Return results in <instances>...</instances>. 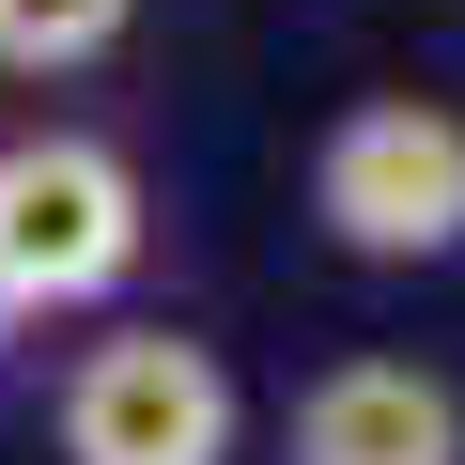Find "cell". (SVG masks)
I'll use <instances>...</instances> for the list:
<instances>
[{
	"instance_id": "cell-2",
	"label": "cell",
	"mask_w": 465,
	"mask_h": 465,
	"mask_svg": "<svg viewBox=\"0 0 465 465\" xmlns=\"http://www.w3.org/2000/svg\"><path fill=\"white\" fill-rule=\"evenodd\" d=\"M140 264V171L109 140H0V311H78Z\"/></svg>"
},
{
	"instance_id": "cell-5",
	"label": "cell",
	"mask_w": 465,
	"mask_h": 465,
	"mask_svg": "<svg viewBox=\"0 0 465 465\" xmlns=\"http://www.w3.org/2000/svg\"><path fill=\"white\" fill-rule=\"evenodd\" d=\"M124 16H140V0H0V63H16V78H78V63L124 47Z\"/></svg>"
},
{
	"instance_id": "cell-1",
	"label": "cell",
	"mask_w": 465,
	"mask_h": 465,
	"mask_svg": "<svg viewBox=\"0 0 465 465\" xmlns=\"http://www.w3.org/2000/svg\"><path fill=\"white\" fill-rule=\"evenodd\" d=\"M311 217L341 232L357 264H450L465 249V124L419 109V94L341 109L326 155H311Z\"/></svg>"
},
{
	"instance_id": "cell-3",
	"label": "cell",
	"mask_w": 465,
	"mask_h": 465,
	"mask_svg": "<svg viewBox=\"0 0 465 465\" xmlns=\"http://www.w3.org/2000/svg\"><path fill=\"white\" fill-rule=\"evenodd\" d=\"M63 465H232V372L186 326H124L63 372Z\"/></svg>"
},
{
	"instance_id": "cell-6",
	"label": "cell",
	"mask_w": 465,
	"mask_h": 465,
	"mask_svg": "<svg viewBox=\"0 0 465 465\" xmlns=\"http://www.w3.org/2000/svg\"><path fill=\"white\" fill-rule=\"evenodd\" d=\"M0 326H16V311H0Z\"/></svg>"
},
{
	"instance_id": "cell-4",
	"label": "cell",
	"mask_w": 465,
	"mask_h": 465,
	"mask_svg": "<svg viewBox=\"0 0 465 465\" xmlns=\"http://www.w3.org/2000/svg\"><path fill=\"white\" fill-rule=\"evenodd\" d=\"M295 465H465V403L419 357H341L295 403Z\"/></svg>"
}]
</instances>
